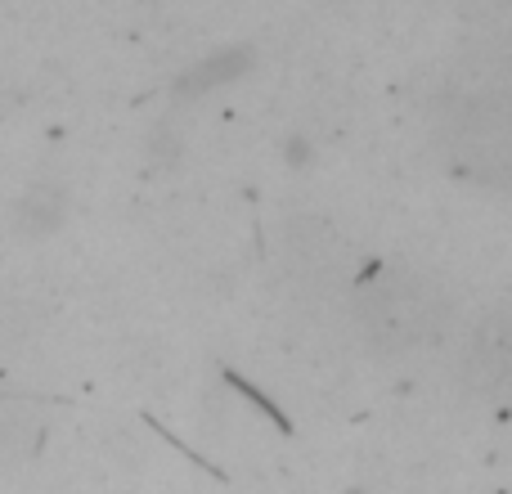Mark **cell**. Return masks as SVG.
I'll return each mask as SVG.
<instances>
[{"mask_svg":"<svg viewBox=\"0 0 512 494\" xmlns=\"http://www.w3.org/2000/svg\"><path fill=\"white\" fill-rule=\"evenodd\" d=\"M445 319V301L432 283H423L418 274H378L373 283H364V324L391 351H409V346L427 342Z\"/></svg>","mask_w":512,"mask_h":494,"instance_id":"obj_1","label":"cell"},{"mask_svg":"<svg viewBox=\"0 0 512 494\" xmlns=\"http://www.w3.org/2000/svg\"><path fill=\"white\" fill-rule=\"evenodd\" d=\"M243 50H230V54H212V59L203 63L198 72H189L185 77V90H207V86H216V81H225V77H234V72L243 68Z\"/></svg>","mask_w":512,"mask_h":494,"instance_id":"obj_2","label":"cell"}]
</instances>
